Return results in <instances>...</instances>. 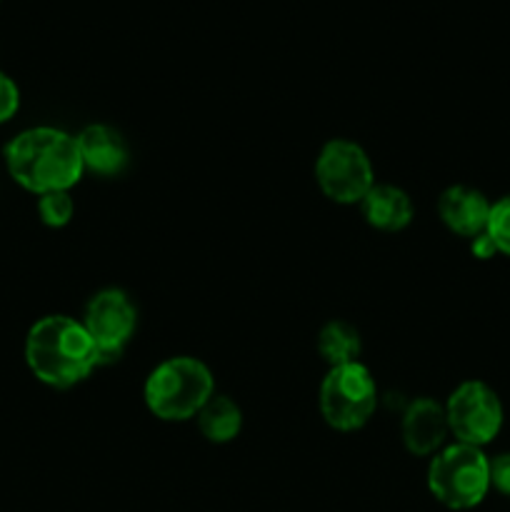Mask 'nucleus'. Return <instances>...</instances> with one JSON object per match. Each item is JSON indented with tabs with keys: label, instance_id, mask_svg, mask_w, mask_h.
<instances>
[{
	"label": "nucleus",
	"instance_id": "obj_1",
	"mask_svg": "<svg viewBox=\"0 0 510 512\" xmlns=\"http://www.w3.org/2000/svg\"><path fill=\"white\" fill-rule=\"evenodd\" d=\"M25 363L40 383L68 390L98 368V350L83 323L68 315H45L28 330Z\"/></svg>",
	"mask_w": 510,
	"mask_h": 512
},
{
	"label": "nucleus",
	"instance_id": "obj_2",
	"mask_svg": "<svg viewBox=\"0 0 510 512\" xmlns=\"http://www.w3.org/2000/svg\"><path fill=\"white\" fill-rule=\"evenodd\" d=\"M10 178L30 193L70 190L85 173L78 140L58 128H30L5 148Z\"/></svg>",
	"mask_w": 510,
	"mask_h": 512
},
{
	"label": "nucleus",
	"instance_id": "obj_3",
	"mask_svg": "<svg viewBox=\"0 0 510 512\" xmlns=\"http://www.w3.org/2000/svg\"><path fill=\"white\" fill-rule=\"evenodd\" d=\"M215 393V378L198 358H168L148 375L143 388L150 413L165 423H185L200 413Z\"/></svg>",
	"mask_w": 510,
	"mask_h": 512
},
{
	"label": "nucleus",
	"instance_id": "obj_4",
	"mask_svg": "<svg viewBox=\"0 0 510 512\" xmlns=\"http://www.w3.org/2000/svg\"><path fill=\"white\" fill-rule=\"evenodd\" d=\"M428 490L450 510L475 508L490 490V458L465 443L438 450L428 465Z\"/></svg>",
	"mask_w": 510,
	"mask_h": 512
},
{
	"label": "nucleus",
	"instance_id": "obj_5",
	"mask_svg": "<svg viewBox=\"0 0 510 512\" xmlns=\"http://www.w3.org/2000/svg\"><path fill=\"white\" fill-rule=\"evenodd\" d=\"M378 408V385L363 363L330 368L320 385V413L333 430L353 433L368 425Z\"/></svg>",
	"mask_w": 510,
	"mask_h": 512
},
{
	"label": "nucleus",
	"instance_id": "obj_6",
	"mask_svg": "<svg viewBox=\"0 0 510 512\" xmlns=\"http://www.w3.org/2000/svg\"><path fill=\"white\" fill-rule=\"evenodd\" d=\"M315 180L328 200L338 205H360L375 185L368 153L353 140L335 138L320 148Z\"/></svg>",
	"mask_w": 510,
	"mask_h": 512
},
{
	"label": "nucleus",
	"instance_id": "obj_7",
	"mask_svg": "<svg viewBox=\"0 0 510 512\" xmlns=\"http://www.w3.org/2000/svg\"><path fill=\"white\" fill-rule=\"evenodd\" d=\"M445 418L458 443L483 448L503 428V405L493 388L480 380H468L450 393Z\"/></svg>",
	"mask_w": 510,
	"mask_h": 512
},
{
	"label": "nucleus",
	"instance_id": "obj_8",
	"mask_svg": "<svg viewBox=\"0 0 510 512\" xmlns=\"http://www.w3.org/2000/svg\"><path fill=\"white\" fill-rule=\"evenodd\" d=\"M83 325L98 350V368L113 365L118 363L125 345L133 338L135 325H138V310H135L130 295L120 288L100 290L85 305Z\"/></svg>",
	"mask_w": 510,
	"mask_h": 512
},
{
	"label": "nucleus",
	"instance_id": "obj_9",
	"mask_svg": "<svg viewBox=\"0 0 510 512\" xmlns=\"http://www.w3.org/2000/svg\"><path fill=\"white\" fill-rule=\"evenodd\" d=\"M448 418H445V405L435 403L433 398H415L408 405L400 425L403 445L408 453L418 458H428L443 450L445 438H448Z\"/></svg>",
	"mask_w": 510,
	"mask_h": 512
},
{
	"label": "nucleus",
	"instance_id": "obj_10",
	"mask_svg": "<svg viewBox=\"0 0 510 512\" xmlns=\"http://www.w3.org/2000/svg\"><path fill=\"white\" fill-rule=\"evenodd\" d=\"M490 208L493 203H488L480 190L468 188V185H453V188L443 190V195L438 198V215L445 228L470 240L488 230Z\"/></svg>",
	"mask_w": 510,
	"mask_h": 512
},
{
	"label": "nucleus",
	"instance_id": "obj_11",
	"mask_svg": "<svg viewBox=\"0 0 510 512\" xmlns=\"http://www.w3.org/2000/svg\"><path fill=\"white\" fill-rule=\"evenodd\" d=\"M80 158H83L85 170L98 173L110 178V175H120L128 165V145H125L123 135L110 125H88L80 130L78 138Z\"/></svg>",
	"mask_w": 510,
	"mask_h": 512
},
{
	"label": "nucleus",
	"instance_id": "obj_12",
	"mask_svg": "<svg viewBox=\"0 0 510 512\" xmlns=\"http://www.w3.org/2000/svg\"><path fill=\"white\" fill-rule=\"evenodd\" d=\"M360 208H363L365 223L375 230H383V233L405 230L413 220V200L403 188H395V185L375 183L363 198Z\"/></svg>",
	"mask_w": 510,
	"mask_h": 512
},
{
	"label": "nucleus",
	"instance_id": "obj_13",
	"mask_svg": "<svg viewBox=\"0 0 510 512\" xmlns=\"http://www.w3.org/2000/svg\"><path fill=\"white\" fill-rule=\"evenodd\" d=\"M195 420H198V428L203 433V438L215 445L233 443L240 435V428H243V413H240L238 405L228 395L218 393L210 395L208 403L195 415Z\"/></svg>",
	"mask_w": 510,
	"mask_h": 512
},
{
	"label": "nucleus",
	"instance_id": "obj_14",
	"mask_svg": "<svg viewBox=\"0 0 510 512\" xmlns=\"http://www.w3.org/2000/svg\"><path fill=\"white\" fill-rule=\"evenodd\" d=\"M360 350V333L350 323L343 320H330L328 325H323L318 335V353L330 368H338V365L358 363Z\"/></svg>",
	"mask_w": 510,
	"mask_h": 512
},
{
	"label": "nucleus",
	"instance_id": "obj_15",
	"mask_svg": "<svg viewBox=\"0 0 510 512\" xmlns=\"http://www.w3.org/2000/svg\"><path fill=\"white\" fill-rule=\"evenodd\" d=\"M75 203L68 190L60 193H45L38 200V215L48 228H65L73 220Z\"/></svg>",
	"mask_w": 510,
	"mask_h": 512
},
{
	"label": "nucleus",
	"instance_id": "obj_16",
	"mask_svg": "<svg viewBox=\"0 0 510 512\" xmlns=\"http://www.w3.org/2000/svg\"><path fill=\"white\" fill-rule=\"evenodd\" d=\"M485 233L493 238L498 253L510 255V195H505L498 203H493V208H490L488 230H485Z\"/></svg>",
	"mask_w": 510,
	"mask_h": 512
},
{
	"label": "nucleus",
	"instance_id": "obj_17",
	"mask_svg": "<svg viewBox=\"0 0 510 512\" xmlns=\"http://www.w3.org/2000/svg\"><path fill=\"white\" fill-rule=\"evenodd\" d=\"M20 108V93L18 85L8 78L5 73H0V123L13 118Z\"/></svg>",
	"mask_w": 510,
	"mask_h": 512
},
{
	"label": "nucleus",
	"instance_id": "obj_18",
	"mask_svg": "<svg viewBox=\"0 0 510 512\" xmlns=\"http://www.w3.org/2000/svg\"><path fill=\"white\" fill-rule=\"evenodd\" d=\"M490 488L510 498V453H500L490 458Z\"/></svg>",
	"mask_w": 510,
	"mask_h": 512
},
{
	"label": "nucleus",
	"instance_id": "obj_19",
	"mask_svg": "<svg viewBox=\"0 0 510 512\" xmlns=\"http://www.w3.org/2000/svg\"><path fill=\"white\" fill-rule=\"evenodd\" d=\"M470 250H473V255L478 260H490L495 253H498V248H495L493 238H490L488 233H480L478 238H473V243H470Z\"/></svg>",
	"mask_w": 510,
	"mask_h": 512
}]
</instances>
